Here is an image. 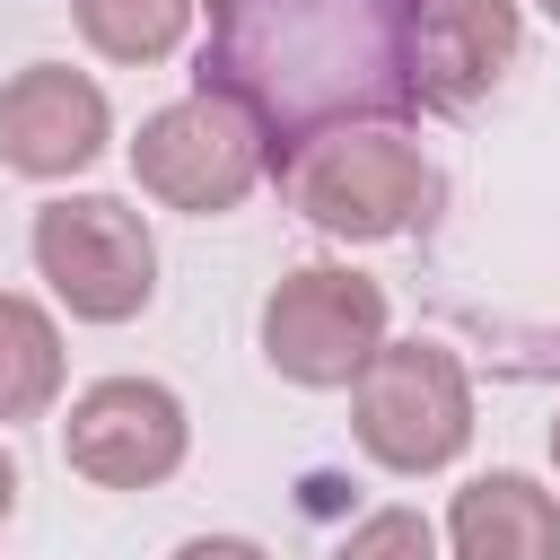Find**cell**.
<instances>
[{"mask_svg":"<svg viewBox=\"0 0 560 560\" xmlns=\"http://www.w3.org/2000/svg\"><path fill=\"white\" fill-rule=\"evenodd\" d=\"M420 0H201L192 88L254 114L262 149H298L341 122L429 114L411 79Z\"/></svg>","mask_w":560,"mask_h":560,"instance_id":"obj_1","label":"cell"},{"mask_svg":"<svg viewBox=\"0 0 560 560\" xmlns=\"http://www.w3.org/2000/svg\"><path fill=\"white\" fill-rule=\"evenodd\" d=\"M280 192L298 201L306 228L341 236V245H385V236H411L429 228L438 210V166L420 140H402L394 122H341V131H315L298 149L271 158Z\"/></svg>","mask_w":560,"mask_h":560,"instance_id":"obj_2","label":"cell"},{"mask_svg":"<svg viewBox=\"0 0 560 560\" xmlns=\"http://www.w3.org/2000/svg\"><path fill=\"white\" fill-rule=\"evenodd\" d=\"M350 438L368 464L420 481L446 472L472 446V376L446 341H376V359L350 376Z\"/></svg>","mask_w":560,"mask_h":560,"instance_id":"obj_3","label":"cell"},{"mask_svg":"<svg viewBox=\"0 0 560 560\" xmlns=\"http://www.w3.org/2000/svg\"><path fill=\"white\" fill-rule=\"evenodd\" d=\"M44 289L79 315V324H131L158 298V236L131 201L114 192H61L35 210L26 228Z\"/></svg>","mask_w":560,"mask_h":560,"instance_id":"obj_4","label":"cell"},{"mask_svg":"<svg viewBox=\"0 0 560 560\" xmlns=\"http://www.w3.org/2000/svg\"><path fill=\"white\" fill-rule=\"evenodd\" d=\"M131 175H140L149 201H166V210H184V219H219V210H236V201L271 175V149H262V131H254L245 105L192 88V96H175V105H158V114L140 122Z\"/></svg>","mask_w":560,"mask_h":560,"instance_id":"obj_5","label":"cell"},{"mask_svg":"<svg viewBox=\"0 0 560 560\" xmlns=\"http://www.w3.org/2000/svg\"><path fill=\"white\" fill-rule=\"evenodd\" d=\"M385 315H394L385 280H368L350 262H298L262 298V359H271V376H289L306 394H332L376 359Z\"/></svg>","mask_w":560,"mask_h":560,"instance_id":"obj_6","label":"cell"},{"mask_svg":"<svg viewBox=\"0 0 560 560\" xmlns=\"http://www.w3.org/2000/svg\"><path fill=\"white\" fill-rule=\"evenodd\" d=\"M184 446H192L184 394L158 385V376H96V385L70 394L61 464L96 490H158V481H175Z\"/></svg>","mask_w":560,"mask_h":560,"instance_id":"obj_7","label":"cell"},{"mask_svg":"<svg viewBox=\"0 0 560 560\" xmlns=\"http://www.w3.org/2000/svg\"><path fill=\"white\" fill-rule=\"evenodd\" d=\"M114 149V105L88 70L70 61H26L0 79V166L26 184H61L88 175Z\"/></svg>","mask_w":560,"mask_h":560,"instance_id":"obj_8","label":"cell"},{"mask_svg":"<svg viewBox=\"0 0 560 560\" xmlns=\"http://www.w3.org/2000/svg\"><path fill=\"white\" fill-rule=\"evenodd\" d=\"M525 52V9L516 0H420L411 26V79L429 114H464L481 105Z\"/></svg>","mask_w":560,"mask_h":560,"instance_id":"obj_9","label":"cell"},{"mask_svg":"<svg viewBox=\"0 0 560 560\" xmlns=\"http://www.w3.org/2000/svg\"><path fill=\"white\" fill-rule=\"evenodd\" d=\"M455 560H560V499L534 472H472L446 508Z\"/></svg>","mask_w":560,"mask_h":560,"instance_id":"obj_10","label":"cell"},{"mask_svg":"<svg viewBox=\"0 0 560 560\" xmlns=\"http://www.w3.org/2000/svg\"><path fill=\"white\" fill-rule=\"evenodd\" d=\"M61 402V324L0 289V420H44Z\"/></svg>","mask_w":560,"mask_h":560,"instance_id":"obj_11","label":"cell"},{"mask_svg":"<svg viewBox=\"0 0 560 560\" xmlns=\"http://www.w3.org/2000/svg\"><path fill=\"white\" fill-rule=\"evenodd\" d=\"M70 18L88 35V52H105L122 70H149V61H166L192 35L201 0H70Z\"/></svg>","mask_w":560,"mask_h":560,"instance_id":"obj_12","label":"cell"},{"mask_svg":"<svg viewBox=\"0 0 560 560\" xmlns=\"http://www.w3.org/2000/svg\"><path fill=\"white\" fill-rule=\"evenodd\" d=\"M438 542H446V534H438L429 516H411V508H385V516H359V525L341 534V551H350V560H368V551H420V560H429Z\"/></svg>","mask_w":560,"mask_h":560,"instance_id":"obj_13","label":"cell"},{"mask_svg":"<svg viewBox=\"0 0 560 560\" xmlns=\"http://www.w3.org/2000/svg\"><path fill=\"white\" fill-rule=\"evenodd\" d=\"M18 516V464H9V446H0V525Z\"/></svg>","mask_w":560,"mask_h":560,"instance_id":"obj_14","label":"cell"},{"mask_svg":"<svg viewBox=\"0 0 560 560\" xmlns=\"http://www.w3.org/2000/svg\"><path fill=\"white\" fill-rule=\"evenodd\" d=\"M534 9H542V18H551V26H560V0H534Z\"/></svg>","mask_w":560,"mask_h":560,"instance_id":"obj_15","label":"cell"},{"mask_svg":"<svg viewBox=\"0 0 560 560\" xmlns=\"http://www.w3.org/2000/svg\"><path fill=\"white\" fill-rule=\"evenodd\" d=\"M551 464H560V420H551Z\"/></svg>","mask_w":560,"mask_h":560,"instance_id":"obj_16","label":"cell"}]
</instances>
